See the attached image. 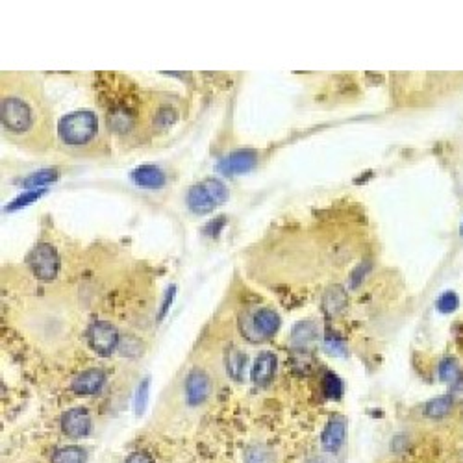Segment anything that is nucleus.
Here are the masks:
<instances>
[{
	"label": "nucleus",
	"mask_w": 463,
	"mask_h": 463,
	"mask_svg": "<svg viewBox=\"0 0 463 463\" xmlns=\"http://www.w3.org/2000/svg\"><path fill=\"white\" fill-rule=\"evenodd\" d=\"M367 269H369V264L367 265H359V267L356 269V271H354V274H352V287H356V285H358L359 282H362V278H364V274L367 273Z\"/></svg>",
	"instance_id": "30"
},
{
	"label": "nucleus",
	"mask_w": 463,
	"mask_h": 463,
	"mask_svg": "<svg viewBox=\"0 0 463 463\" xmlns=\"http://www.w3.org/2000/svg\"><path fill=\"white\" fill-rule=\"evenodd\" d=\"M174 295H176V285H171L167 291V295H165V300L164 304H162V308H159V315H158V321H162L165 317V313L169 311V308H171V302H173Z\"/></svg>",
	"instance_id": "28"
},
{
	"label": "nucleus",
	"mask_w": 463,
	"mask_h": 463,
	"mask_svg": "<svg viewBox=\"0 0 463 463\" xmlns=\"http://www.w3.org/2000/svg\"><path fill=\"white\" fill-rule=\"evenodd\" d=\"M225 365L227 371L234 380H243V373H245V354L237 348H228L227 356H225Z\"/></svg>",
	"instance_id": "18"
},
{
	"label": "nucleus",
	"mask_w": 463,
	"mask_h": 463,
	"mask_svg": "<svg viewBox=\"0 0 463 463\" xmlns=\"http://www.w3.org/2000/svg\"><path fill=\"white\" fill-rule=\"evenodd\" d=\"M58 178H59V171H56V169H43V171H37V173L30 174L28 178L22 180V185L30 191L45 190V185L54 184Z\"/></svg>",
	"instance_id": "16"
},
{
	"label": "nucleus",
	"mask_w": 463,
	"mask_h": 463,
	"mask_svg": "<svg viewBox=\"0 0 463 463\" xmlns=\"http://www.w3.org/2000/svg\"><path fill=\"white\" fill-rule=\"evenodd\" d=\"M322 391H325V395L332 400L341 399L343 395V382L341 378L337 376L336 373H325V378H322Z\"/></svg>",
	"instance_id": "20"
},
{
	"label": "nucleus",
	"mask_w": 463,
	"mask_h": 463,
	"mask_svg": "<svg viewBox=\"0 0 463 463\" xmlns=\"http://www.w3.org/2000/svg\"><path fill=\"white\" fill-rule=\"evenodd\" d=\"M458 306H460V297L456 295L454 291H445V293H441L436 300L437 311H439V313H445V315L454 313V311L458 310Z\"/></svg>",
	"instance_id": "22"
},
{
	"label": "nucleus",
	"mask_w": 463,
	"mask_h": 463,
	"mask_svg": "<svg viewBox=\"0 0 463 463\" xmlns=\"http://www.w3.org/2000/svg\"><path fill=\"white\" fill-rule=\"evenodd\" d=\"M121 336L117 328L108 321H95L90 327V345L99 356H111L119 348Z\"/></svg>",
	"instance_id": "6"
},
{
	"label": "nucleus",
	"mask_w": 463,
	"mask_h": 463,
	"mask_svg": "<svg viewBox=\"0 0 463 463\" xmlns=\"http://www.w3.org/2000/svg\"><path fill=\"white\" fill-rule=\"evenodd\" d=\"M278 369V358L274 352H262L254 362L252 382L259 387H265L273 382L274 374Z\"/></svg>",
	"instance_id": "11"
},
{
	"label": "nucleus",
	"mask_w": 463,
	"mask_h": 463,
	"mask_svg": "<svg viewBox=\"0 0 463 463\" xmlns=\"http://www.w3.org/2000/svg\"><path fill=\"white\" fill-rule=\"evenodd\" d=\"M245 463H274V454L265 447L245 448Z\"/></svg>",
	"instance_id": "24"
},
{
	"label": "nucleus",
	"mask_w": 463,
	"mask_h": 463,
	"mask_svg": "<svg viewBox=\"0 0 463 463\" xmlns=\"http://www.w3.org/2000/svg\"><path fill=\"white\" fill-rule=\"evenodd\" d=\"M59 145L71 156L93 158L110 154V137L106 136L99 115L93 111H73L58 122Z\"/></svg>",
	"instance_id": "2"
},
{
	"label": "nucleus",
	"mask_w": 463,
	"mask_h": 463,
	"mask_svg": "<svg viewBox=\"0 0 463 463\" xmlns=\"http://www.w3.org/2000/svg\"><path fill=\"white\" fill-rule=\"evenodd\" d=\"M322 350L330 356H347V343L343 341L341 337L336 336V334H328L322 341Z\"/></svg>",
	"instance_id": "23"
},
{
	"label": "nucleus",
	"mask_w": 463,
	"mask_h": 463,
	"mask_svg": "<svg viewBox=\"0 0 463 463\" xmlns=\"http://www.w3.org/2000/svg\"><path fill=\"white\" fill-rule=\"evenodd\" d=\"M225 222H227V219H225V217H217L215 221L213 222H210V236H213V237H217V234H219V230H221V225H225Z\"/></svg>",
	"instance_id": "31"
},
{
	"label": "nucleus",
	"mask_w": 463,
	"mask_h": 463,
	"mask_svg": "<svg viewBox=\"0 0 463 463\" xmlns=\"http://www.w3.org/2000/svg\"><path fill=\"white\" fill-rule=\"evenodd\" d=\"M321 337V330L315 321H300L291 332V345L295 348H308L315 345Z\"/></svg>",
	"instance_id": "13"
},
{
	"label": "nucleus",
	"mask_w": 463,
	"mask_h": 463,
	"mask_svg": "<svg viewBox=\"0 0 463 463\" xmlns=\"http://www.w3.org/2000/svg\"><path fill=\"white\" fill-rule=\"evenodd\" d=\"M130 176L139 187H145V190H158V187L165 185L164 171L154 167V165H141L136 171H132Z\"/></svg>",
	"instance_id": "14"
},
{
	"label": "nucleus",
	"mask_w": 463,
	"mask_h": 463,
	"mask_svg": "<svg viewBox=\"0 0 463 463\" xmlns=\"http://www.w3.org/2000/svg\"><path fill=\"white\" fill-rule=\"evenodd\" d=\"M28 267L43 282L54 280L59 271V256L48 243H39L28 254Z\"/></svg>",
	"instance_id": "5"
},
{
	"label": "nucleus",
	"mask_w": 463,
	"mask_h": 463,
	"mask_svg": "<svg viewBox=\"0 0 463 463\" xmlns=\"http://www.w3.org/2000/svg\"><path fill=\"white\" fill-rule=\"evenodd\" d=\"M104 371H100V369H90V371L78 374V376L73 380V385H71V387H73L74 393H78V395H93V393H99L100 387L104 385Z\"/></svg>",
	"instance_id": "12"
},
{
	"label": "nucleus",
	"mask_w": 463,
	"mask_h": 463,
	"mask_svg": "<svg viewBox=\"0 0 463 463\" xmlns=\"http://www.w3.org/2000/svg\"><path fill=\"white\" fill-rule=\"evenodd\" d=\"M91 428H93V422H91V415L87 413V410L84 408H73V410H67L62 417V430H64L65 436L74 437H85L91 434Z\"/></svg>",
	"instance_id": "7"
},
{
	"label": "nucleus",
	"mask_w": 463,
	"mask_h": 463,
	"mask_svg": "<svg viewBox=\"0 0 463 463\" xmlns=\"http://www.w3.org/2000/svg\"><path fill=\"white\" fill-rule=\"evenodd\" d=\"M2 136L30 154L54 147V119L39 80L27 73H2Z\"/></svg>",
	"instance_id": "1"
},
{
	"label": "nucleus",
	"mask_w": 463,
	"mask_h": 463,
	"mask_svg": "<svg viewBox=\"0 0 463 463\" xmlns=\"http://www.w3.org/2000/svg\"><path fill=\"white\" fill-rule=\"evenodd\" d=\"M52 463H85L87 462V453L82 447H62L52 454L50 458Z\"/></svg>",
	"instance_id": "17"
},
{
	"label": "nucleus",
	"mask_w": 463,
	"mask_h": 463,
	"mask_svg": "<svg viewBox=\"0 0 463 463\" xmlns=\"http://www.w3.org/2000/svg\"><path fill=\"white\" fill-rule=\"evenodd\" d=\"M43 195H45V190L28 191V193H24V195L17 197V199L13 200L10 206H8V211H13V210H17V208H22V206L32 204V202H36V200Z\"/></svg>",
	"instance_id": "27"
},
{
	"label": "nucleus",
	"mask_w": 463,
	"mask_h": 463,
	"mask_svg": "<svg viewBox=\"0 0 463 463\" xmlns=\"http://www.w3.org/2000/svg\"><path fill=\"white\" fill-rule=\"evenodd\" d=\"M347 291L343 285H330L322 295V310L330 317L339 315L347 308Z\"/></svg>",
	"instance_id": "15"
},
{
	"label": "nucleus",
	"mask_w": 463,
	"mask_h": 463,
	"mask_svg": "<svg viewBox=\"0 0 463 463\" xmlns=\"http://www.w3.org/2000/svg\"><path fill=\"white\" fill-rule=\"evenodd\" d=\"M460 236H463V221H462V228H460Z\"/></svg>",
	"instance_id": "32"
},
{
	"label": "nucleus",
	"mask_w": 463,
	"mask_h": 463,
	"mask_svg": "<svg viewBox=\"0 0 463 463\" xmlns=\"http://www.w3.org/2000/svg\"><path fill=\"white\" fill-rule=\"evenodd\" d=\"M450 410H453V397H437L428 402L425 408V415L430 419H443L450 413Z\"/></svg>",
	"instance_id": "19"
},
{
	"label": "nucleus",
	"mask_w": 463,
	"mask_h": 463,
	"mask_svg": "<svg viewBox=\"0 0 463 463\" xmlns=\"http://www.w3.org/2000/svg\"><path fill=\"white\" fill-rule=\"evenodd\" d=\"M127 463H154L150 460V456H147L145 453H134L130 458L127 460Z\"/></svg>",
	"instance_id": "29"
},
{
	"label": "nucleus",
	"mask_w": 463,
	"mask_h": 463,
	"mask_svg": "<svg viewBox=\"0 0 463 463\" xmlns=\"http://www.w3.org/2000/svg\"><path fill=\"white\" fill-rule=\"evenodd\" d=\"M228 199V187L219 180H204L202 184L193 185L187 193V206L191 211L195 213H210L221 206L222 202H227Z\"/></svg>",
	"instance_id": "3"
},
{
	"label": "nucleus",
	"mask_w": 463,
	"mask_h": 463,
	"mask_svg": "<svg viewBox=\"0 0 463 463\" xmlns=\"http://www.w3.org/2000/svg\"><path fill=\"white\" fill-rule=\"evenodd\" d=\"M211 395V380L204 371H191L185 380V399L190 406H199Z\"/></svg>",
	"instance_id": "8"
},
{
	"label": "nucleus",
	"mask_w": 463,
	"mask_h": 463,
	"mask_svg": "<svg viewBox=\"0 0 463 463\" xmlns=\"http://www.w3.org/2000/svg\"><path fill=\"white\" fill-rule=\"evenodd\" d=\"M148 385H150V380L148 378H145L141 384L137 385V391H136V413L137 415H141L143 411H145V408H147Z\"/></svg>",
	"instance_id": "26"
},
{
	"label": "nucleus",
	"mask_w": 463,
	"mask_h": 463,
	"mask_svg": "<svg viewBox=\"0 0 463 463\" xmlns=\"http://www.w3.org/2000/svg\"><path fill=\"white\" fill-rule=\"evenodd\" d=\"M239 328H241L243 336L250 341L271 339L280 328V315L271 308H262L254 315L239 321Z\"/></svg>",
	"instance_id": "4"
},
{
	"label": "nucleus",
	"mask_w": 463,
	"mask_h": 463,
	"mask_svg": "<svg viewBox=\"0 0 463 463\" xmlns=\"http://www.w3.org/2000/svg\"><path fill=\"white\" fill-rule=\"evenodd\" d=\"M256 152L250 148H243V150H234L222 164H219V171L228 174H243L252 171L256 165Z\"/></svg>",
	"instance_id": "10"
},
{
	"label": "nucleus",
	"mask_w": 463,
	"mask_h": 463,
	"mask_svg": "<svg viewBox=\"0 0 463 463\" xmlns=\"http://www.w3.org/2000/svg\"><path fill=\"white\" fill-rule=\"evenodd\" d=\"M439 378L443 380V382H448V384H453V382H456V380L460 378V367H458V362L454 358H445L439 364Z\"/></svg>",
	"instance_id": "25"
},
{
	"label": "nucleus",
	"mask_w": 463,
	"mask_h": 463,
	"mask_svg": "<svg viewBox=\"0 0 463 463\" xmlns=\"http://www.w3.org/2000/svg\"><path fill=\"white\" fill-rule=\"evenodd\" d=\"M347 439V419L345 417H334L322 430L321 443L327 453H337Z\"/></svg>",
	"instance_id": "9"
},
{
	"label": "nucleus",
	"mask_w": 463,
	"mask_h": 463,
	"mask_svg": "<svg viewBox=\"0 0 463 463\" xmlns=\"http://www.w3.org/2000/svg\"><path fill=\"white\" fill-rule=\"evenodd\" d=\"M119 350L124 358H137L143 354V343L134 336H122L119 341Z\"/></svg>",
	"instance_id": "21"
}]
</instances>
